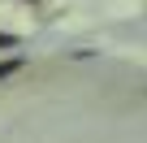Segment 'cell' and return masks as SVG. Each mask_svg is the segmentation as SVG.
<instances>
[{
  "instance_id": "obj_1",
  "label": "cell",
  "mask_w": 147,
  "mask_h": 143,
  "mask_svg": "<svg viewBox=\"0 0 147 143\" xmlns=\"http://www.w3.org/2000/svg\"><path fill=\"white\" fill-rule=\"evenodd\" d=\"M22 65H26V56H9V61H0V83H5L9 74H18Z\"/></svg>"
},
{
  "instance_id": "obj_2",
  "label": "cell",
  "mask_w": 147,
  "mask_h": 143,
  "mask_svg": "<svg viewBox=\"0 0 147 143\" xmlns=\"http://www.w3.org/2000/svg\"><path fill=\"white\" fill-rule=\"evenodd\" d=\"M0 48H18V35H0Z\"/></svg>"
},
{
  "instance_id": "obj_3",
  "label": "cell",
  "mask_w": 147,
  "mask_h": 143,
  "mask_svg": "<svg viewBox=\"0 0 147 143\" xmlns=\"http://www.w3.org/2000/svg\"><path fill=\"white\" fill-rule=\"evenodd\" d=\"M26 5H35V0H26Z\"/></svg>"
}]
</instances>
